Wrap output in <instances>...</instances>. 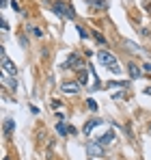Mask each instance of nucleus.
Returning <instances> with one entry per match:
<instances>
[{"label":"nucleus","mask_w":151,"mask_h":160,"mask_svg":"<svg viewBox=\"0 0 151 160\" xmlns=\"http://www.w3.org/2000/svg\"><path fill=\"white\" fill-rule=\"evenodd\" d=\"M97 61H100L104 67H108L112 74H121V67H119V61L114 54H110L108 50H100L97 52Z\"/></svg>","instance_id":"f257e3e1"},{"label":"nucleus","mask_w":151,"mask_h":160,"mask_svg":"<svg viewBox=\"0 0 151 160\" xmlns=\"http://www.w3.org/2000/svg\"><path fill=\"white\" fill-rule=\"evenodd\" d=\"M0 63H2V74L4 76H9V78H15L17 76V67L11 63V58L7 56V50L4 48H0Z\"/></svg>","instance_id":"f03ea898"},{"label":"nucleus","mask_w":151,"mask_h":160,"mask_svg":"<svg viewBox=\"0 0 151 160\" xmlns=\"http://www.w3.org/2000/svg\"><path fill=\"white\" fill-rule=\"evenodd\" d=\"M52 11L58 13L65 20H76V11L71 9V4H67V2H52Z\"/></svg>","instance_id":"7ed1b4c3"},{"label":"nucleus","mask_w":151,"mask_h":160,"mask_svg":"<svg viewBox=\"0 0 151 160\" xmlns=\"http://www.w3.org/2000/svg\"><path fill=\"white\" fill-rule=\"evenodd\" d=\"M86 152H89V156H91V158L104 156V145H100L97 141H91V143H86Z\"/></svg>","instance_id":"20e7f679"},{"label":"nucleus","mask_w":151,"mask_h":160,"mask_svg":"<svg viewBox=\"0 0 151 160\" xmlns=\"http://www.w3.org/2000/svg\"><path fill=\"white\" fill-rule=\"evenodd\" d=\"M76 67H82V58L78 54H69L67 61L63 63V69H76Z\"/></svg>","instance_id":"39448f33"},{"label":"nucleus","mask_w":151,"mask_h":160,"mask_svg":"<svg viewBox=\"0 0 151 160\" xmlns=\"http://www.w3.org/2000/svg\"><path fill=\"white\" fill-rule=\"evenodd\" d=\"M80 87H82L80 82H63V84H61V91L67 93V95H76V93L80 91Z\"/></svg>","instance_id":"423d86ee"},{"label":"nucleus","mask_w":151,"mask_h":160,"mask_svg":"<svg viewBox=\"0 0 151 160\" xmlns=\"http://www.w3.org/2000/svg\"><path fill=\"white\" fill-rule=\"evenodd\" d=\"M95 126H101V119H91V121H86V123H84V128H82V132L89 136V134L95 130Z\"/></svg>","instance_id":"0eeeda50"},{"label":"nucleus","mask_w":151,"mask_h":160,"mask_svg":"<svg viewBox=\"0 0 151 160\" xmlns=\"http://www.w3.org/2000/svg\"><path fill=\"white\" fill-rule=\"evenodd\" d=\"M112 141H114V132H112V130H108L104 136H100V141H97V143H100V145H110Z\"/></svg>","instance_id":"6e6552de"},{"label":"nucleus","mask_w":151,"mask_h":160,"mask_svg":"<svg viewBox=\"0 0 151 160\" xmlns=\"http://www.w3.org/2000/svg\"><path fill=\"white\" fill-rule=\"evenodd\" d=\"M127 69H129V78H140V76H143V74H140V67H138V65H136V63H129V67H127Z\"/></svg>","instance_id":"1a4fd4ad"},{"label":"nucleus","mask_w":151,"mask_h":160,"mask_svg":"<svg viewBox=\"0 0 151 160\" xmlns=\"http://www.w3.org/2000/svg\"><path fill=\"white\" fill-rule=\"evenodd\" d=\"M56 132L61 134V136H67V132H69V126H67L65 121H58V123H56Z\"/></svg>","instance_id":"9d476101"},{"label":"nucleus","mask_w":151,"mask_h":160,"mask_svg":"<svg viewBox=\"0 0 151 160\" xmlns=\"http://www.w3.org/2000/svg\"><path fill=\"white\" fill-rule=\"evenodd\" d=\"M13 128H15V121H13V119H7V121H4V134H11Z\"/></svg>","instance_id":"9b49d317"},{"label":"nucleus","mask_w":151,"mask_h":160,"mask_svg":"<svg viewBox=\"0 0 151 160\" xmlns=\"http://www.w3.org/2000/svg\"><path fill=\"white\" fill-rule=\"evenodd\" d=\"M89 74H91V69H82L80 72V84H86L89 82Z\"/></svg>","instance_id":"f8f14e48"},{"label":"nucleus","mask_w":151,"mask_h":160,"mask_svg":"<svg viewBox=\"0 0 151 160\" xmlns=\"http://www.w3.org/2000/svg\"><path fill=\"white\" fill-rule=\"evenodd\" d=\"M26 30H28V32H32L35 37H41V35H43V32H41V28L32 26V24H28V26H26Z\"/></svg>","instance_id":"ddd939ff"},{"label":"nucleus","mask_w":151,"mask_h":160,"mask_svg":"<svg viewBox=\"0 0 151 160\" xmlns=\"http://www.w3.org/2000/svg\"><path fill=\"white\" fill-rule=\"evenodd\" d=\"M89 4H93L95 9H104L106 7V0H89Z\"/></svg>","instance_id":"4468645a"},{"label":"nucleus","mask_w":151,"mask_h":160,"mask_svg":"<svg viewBox=\"0 0 151 160\" xmlns=\"http://www.w3.org/2000/svg\"><path fill=\"white\" fill-rule=\"evenodd\" d=\"M86 106H89V110L95 112V110H97V102H95V100H86Z\"/></svg>","instance_id":"2eb2a0df"},{"label":"nucleus","mask_w":151,"mask_h":160,"mask_svg":"<svg viewBox=\"0 0 151 160\" xmlns=\"http://www.w3.org/2000/svg\"><path fill=\"white\" fill-rule=\"evenodd\" d=\"M93 37H95V41H97V43H100V46H106V39H104V37H101L100 32H93Z\"/></svg>","instance_id":"dca6fc26"},{"label":"nucleus","mask_w":151,"mask_h":160,"mask_svg":"<svg viewBox=\"0 0 151 160\" xmlns=\"http://www.w3.org/2000/svg\"><path fill=\"white\" fill-rule=\"evenodd\" d=\"M78 32H80V37H82V39H89V32H86L82 26H78Z\"/></svg>","instance_id":"f3484780"},{"label":"nucleus","mask_w":151,"mask_h":160,"mask_svg":"<svg viewBox=\"0 0 151 160\" xmlns=\"http://www.w3.org/2000/svg\"><path fill=\"white\" fill-rule=\"evenodd\" d=\"M11 7H13V11H17V13H20V11H22V7H20V4H17V2H15V0H13V2H11Z\"/></svg>","instance_id":"a211bd4d"},{"label":"nucleus","mask_w":151,"mask_h":160,"mask_svg":"<svg viewBox=\"0 0 151 160\" xmlns=\"http://www.w3.org/2000/svg\"><path fill=\"white\" fill-rule=\"evenodd\" d=\"M0 22H2V30H9V22L7 20H0Z\"/></svg>","instance_id":"6ab92c4d"},{"label":"nucleus","mask_w":151,"mask_h":160,"mask_svg":"<svg viewBox=\"0 0 151 160\" xmlns=\"http://www.w3.org/2000/svg\"><path fill=\"white\" fill-rule=\"evenodd\" d=\"M145 72H151V63H147V65H145Z\"/></svg>","instance_id":"aec40b11"},{"label":"nucleus","mask_w":151,"mask_h":160,"mask_svg":"<svg viewBox=\"0 0 151 160\" xmlns=\"http://www.w3.org/2000/svg\"><path fill=\"white\" fill-rule=\"evenodd\" d=\"M145 93H147V95H151V87H147V89H145Z\"/></svg>","instance_id":"412c9836"},{"label":"nucleus","mask_w":151,"mask_h":160,"mask_svg":"<svg viewBox=\"0 0 151 160\" xmlns=\"http://www.w3.org/2000/svg\"><path fill=\"white\" fill-rule=\"evenodd\" d=\"M2 7H7V0H2Z\"/></svg>","instance_id":"4be33fe9"},{"label":"nucleus","mask_w":151,"mask_h":160,"mask_svg":"<svg viewBox=\"0 0 151 160\" xmlns=\"http://www.w3.org/2000/svg\"><path fill=\"white\" fill-rule=\"evenodd\" d=\"M149 132H151V126H149Z\"/></svg>","instance_id":"5701e85b"},{"label":"nucleus","mask_w":151,"mask_h":160,"mask_svg":"<svg viewBox=\"0 0 151 160\" xmlns=\"http://www.w3.org/2000/svg\"><path fill=\"white\" fill-rule=\"evenodd\" d=\"M4 160H9V158H4Z\"/></svg>","instance_id":"b1692460"},{"label":"nucleus","mask_w":151,"mask_h":160,"mask_svg":"<svg viewBox=\"0 0 151 160\" xmlns=\"http://www.w3.org/2000/svg\"><path fill=\"white\" fill-rule=\"evenodd\" d=\"M91 160H95V158H91Z\"/></svg>","instance_id":"393cba45"}]
</instances>
